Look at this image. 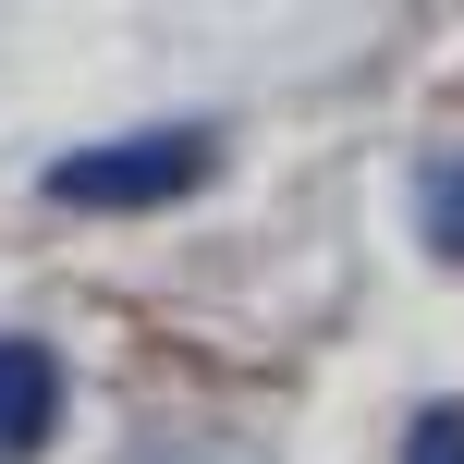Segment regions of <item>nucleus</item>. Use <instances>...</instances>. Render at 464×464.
<instances>
[{"mask_svg": "<svg viewBox=\"0 0 464 464\" xmlns=\"http://www.w3.org/2000/svg\"><path fill=\"white\" fill-rule=\"evenodd\" d=\"M428 245L464 256V160H428Z\"/></svg>", "mask_w": 464, "mask_h": 464, "instance_id": "nucleus-3", "label": "nucleus"}, {"mask_svg": "<svg viewBox=\"0 0 464 464\" xmlns=\"http://www.w3.org/2000/svg\"><path fill=\"white\" fill-rule=\"evenodd\" d=\"M49 403H62V367H49V343H0V452L49 440Z\"/></svg>", "mask_w": 464, "mask_h": 464, "instance_id": "nucleus-2", "label": "nucleus"}, {"mask_svg": "<svg viewBox=\"0 0 464 464\" xmlns=\"http://www.w3.org/2000/svg\"><path fill=\"white\" fill-rule=\"evenodd\" d=\"M403 464H464V416L440 403V416H416L403 428Z\"/></svg>", "mask_w": 464, "mask_h": 464, "instance_id": "nucleus-4", "label": "nucleus"}, {"mask_svg": "<svg viewBox=\"0 0 464 464\" xmlns=\"http://www.w3.org/2000/svg\"><path fill=\"white\" fill-rule=\"evenodd\" d=\"M208 160H220L208 135H122V147L49 160V196H62V208H171V196L208 184Z\"/></svg>", "mask_w": 464, "mask_h": 464, "instance_id": "nucleus-1", "label": "nucleus"}]
</instances>
